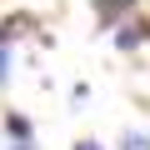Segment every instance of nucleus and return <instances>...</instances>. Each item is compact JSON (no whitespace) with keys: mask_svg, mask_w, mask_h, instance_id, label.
Returning <instances> with one entry per match:
<instances>
[{"mask_svg":"<svg viewBox=\"0 0 150 150\" xmlns=\"http://www.w3.org/2000/svg\"><path fill=\"white\" fill-rule=\"evenodd\" d=\"M145 40H150L145 20H130V25H120V30H115V45H120V50H135V45H145Z\"/></svg>","mask_w":150,"mask_h":150,"instance_id":"obj_1","label":"nucleus"},{"mask_svg":"<svg viewBox=\"0 0 150 150\" xmlns=\"http://www.w3.org/2000/svg\"><path fill=\"white\" fill-rule=\"evenodd\" d=\"M90 5H95V20H100V25H115V20H120V10L140 5V0H90Z\"/></svg>","mask_w":150,"mask_h":150,"instance_id":"obj_2","label":"nucleus"},{"mask_svg":"<svg viewBox=\"0 0 150 150\" xmlns=\"http://www.w3.org/2000/svg\"><path fill=\"white\" fill-rule=\"evenodd\" d=\"M30 30V15H5L0 20V45H10V40H20Z\"/></svg>","mask_w":150,"mask_h":150,"instance_id":"obj_3","label":"nucleus"},{"mask_svg":"<svg viewBox=\"0 0 150 150\" xmlns=\"http://www.w3.org/2000/svg\"><path fill=\"white\" fill-rule=\"evenodd\" d=\"M5 135H10V140H35V125H30L25 115H5Z\"/></svg>","mask_w":150,"mask_h":150,"instance_id":"obj_4","label":"nucleus"},{"mask_svg":"<svg viewBox=\"0 0 150 150\" xmlns=\"http://www.w3.org/2000/svg\"><path fill=\"white\" fill-rule=\"evenodd\" d=\"M120 150H150V135L145 130H120Z\"/></svg>","mask_w":150,"mask_h":150,"instance_id":"obj_5","label":"nucleus"},{"mask_svg":"<svg viewBox=\"0 0 150 150\" xmlns=\"http://www.w3.org/2000/svg\"><path fill=\"white\" fill-rule=\"evenodd\" d=\"M10 70H15V55H10V45H0V85L10 80Z\"/></svg>","mask_w":150,"mask_h":150,"instance_id":"obj_6","label":"nucleus"},{"mask_svg":"<svg viewBox=\"0 0 150 150\" xmlns=\"http://www.w3.org/2000/svg\"><path fill=\"white\" fill-rule=\"evenodd\" d=\"M75 150H105L100 140H75Z\"/></svg>","mask_w":150,"mask_h":150,"instance_id":"obj_7","label":"nucleus"},{"mask_svg":"<svg viewBox=\"0 0 150 150\" xmlns=\"http://www.w3.org/2000/svg\"><path fill=\"white\" fill-rule=\"evenodd\" d=\"M10 150H35V140H10Z\"/></svg>","mask_w":150,"mask_h":150,"instance_id":"obj_8","label":"nucleus"},{"mask_svg":"<svg viewBox=\"0 0 150 150\" xmlns=\"http://www.w3.org/2000/svg\"><path fill=\"white\" fill-rule=\"evenodd\" d=\"M145 30H150V20H145Z\"/></svg>","mask_w":150,"mask_h":150,"instance_id":"obj_9","label":"nucleus"}]
</instances>
